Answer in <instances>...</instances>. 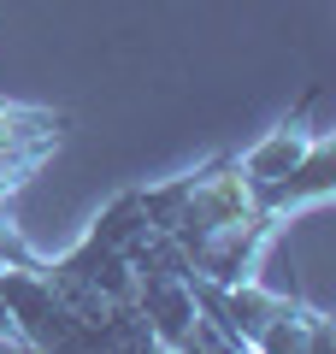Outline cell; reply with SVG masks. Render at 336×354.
Masks as SVG:
<instances>
[{
    "instance_id": "cell-1",
    "label": "cell",
    "mask_w": 336,
    "mask_h": 354,
    "mask_svg": "<svg viewBox=\"0 0 336 354\" xmlns=\"http://www.w3.org/2000/svg\"><path fill=\"white\" fill-rule=\"evenodd\" d=\"M136 207H142V218L153 230H165L189 254V272L207 278V283L260 278L265 248L283 230V218L254 207L236 153H212V160L165 177L153 189H136Z\"/></svg>"
},
{
    "instance_id": "cell-2",
    "label": "cell",
    "mask_w": 336,
    "mask_h": 354,
    "mask_svg": "<svg viewBox=\"0 0 336 354\" xmlns=\"http://www.w3.org/2000/svg\"><path fill=\"white\" fill-rule=\"evenodd\" d=\"M195 301L207 313V325L224 337V348H248V354H324V348H336L330 313L301 307L295 295L265 290L260 278H248V283L195 278Z\"/></svg>"
},
{
    "instance_id": "cell-3",
    "label": "cell",
    "mask_w": 336,
    "mask_h": 354,
    "mask_svg": "<svg viewBox=\"0 0 336 354\" xmlns=\"http://www.w3.org/2000/svg\"><path fill=\"white\" fill-rule=\"evenodd\" d=\"M0 301H6V313L18 325V342H30V348H83V354L106 348V337L48 283L41 260H30V266L0 260Z\"/></svg>"
},
{
    "instance_id": "cell-4",
    "label": "cell",
    "mask_w": 336,
    "mask_h": 354,
    "mask_svg": "<svg viewBox=\"0 0 336 354\" xmlns=\"http://www.w3.org/2000/svg\"><path fill=\"white\" fill-rule=\"evenodd\" d=\"M330 195H336V130H319V136H312V148L301 153V165H295V171H283L272 189H260V195H254V207L289 225L295 213L324 207Z\"/></svg>"
},
{
    "instance_id": "cell-5",
    "label": "cell",
    "mask_w": 336,
    "mask_h": 354,
    "mask_svg": "<svg viewBox=\"0 0 336 354\" xmlns=\"http://www.w3.org/2000/svg\"><path fill=\"white\" fill-rule=\"evenodd\" d=\"M307 101H312V95H307ZM307 101H301V106H307ZM301 106H295V113H289L277 130H265L254 148H236V165H242V183H248V195L272 189L277 177L295 171L301 153L312 148V136H319V130H301Z\"/></svg>"
},
{
    "instance_id": "cell-6",
    "label": "cell",
    "mask_w": 336,
    "mask_h": 354,
    "mask_svg": "<svg viewBox=\"0 0 336 354\" xmlns=\"http://www.w3.org/2000/svg\"><path fill=\"white\" fill-rule=\"evenodd\" d=\"M0 342H18V325H12V313H6V301H0Z\"/></svg>"
}]
</instances>
